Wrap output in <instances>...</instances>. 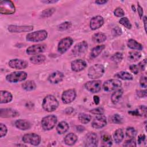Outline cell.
Here are the masks:
<instances>
[{"mask_svg": "<svg viewBox=\"0 0 147 147\" xmlns=\"http://www.w3.org/2000/svg\"><path fill=\"white\" fill-rule=\"evenodd\" d=\"M59 106L57 99L52 95H47L42 100V106L43 109L47 112L55 111Z\"/></svg>", "mask_w": 147, "mask_h": 147, "instance_id": "obj_1", "label": "cell"}, {"mask_svg": "<svg viewBox=\"0 0 147 147\" xmlns=\"http://www.w3.org/2000/svg\"><path fill=\"white\" fill-rule=\"evenodd\" d=\"M105 72V67L101 64H95L91 66L88 71V76L92 79L102 77Z\"/></svg>", "mask_w": 147, "mask_h": 147, "instance_id": "obj_2", "label": "cell"}, {"mask_svg": "<svg viewBox=\"0 0 147 147\" xmlns=\"http://www.w3.org/2000/svg\"><path fill=\"white\" fill-rule=\"evenodd\" d=\"M48 33L45 30H40L31 32L26 35V39L30 42H39L45 40L47 37Z\"/></svg>", "mask_w": 147, "mask_h": 147, "instance_id": "obj_3", "label": "cell"}, {"mask_svg": "<svg viewBox=\"0 0 147 147\" xmlns=\"http://www.w3.org/2000/svg\"><path fill=\"white\" fill-rule=\"evenodd\" d=\"M27 74L25 71H14L6 77V79L10 83H17L25 80L27 78Z\"/></svg>", "mask_w": 147, "mask_h": 147, "instance_id": "obj_4", "label": "cell"}, {"mask_svg": "<svg viewBox=\"0 0 147 147\" xmlns=\"http://www.w3.org/2000/svg\"><path fill=\"white\" fill-rule=\"evenodd\" d=\"M57 121V117L54 115H49L44 117L41 122L42 127L45 130H50L52 129Z\"/></svg>", "mask_w": 147, "mask_h": 147, "instance_id": "obj_5", "label": "cell"}, {"mask_svg": "<svg viewBox=\"0 0 147 147\" xmlns=\"http://www.w3.org/2000/svg\"><path fill=\"white\" fill-rule=\"evenodd\" d=\"M16 8L11 1H0V13L2 14H12L14 13Z\"/></svg>", "mask_w": 147, "mask_h": 147, "instance_id": "obj_6", "label": "cell"}, {"mask_svg": "<svg viewBox=\"0 0 147 147\" xmlns=\"http://www.w3.org/2000/svg\"><path fill=\"white\" fill-rule=\"evenodd\" d=\"M122 82L117 79H109L105 82L103 84V88L106 92L112 91L115 89L121 87Z\"/></svg>", "mask_w": 147, "mask_h": 147, "instance_id": "obj_7", "label": "cell"}, {"mask_svg": "<svg viewBox=\"0 0 147 147\" xmlns=\"http://www.w3.org/2000/svg\"><path fill=\"white\" fill-rule=\"evenodd\" d=\"M22 141L25 144L37 146L41 142V137L36 133H28L22 137Z\"/></svg>", "mask_w": 147, "mask_h": 147, "instance_id": "obj_8", "label": "cell"}, {"mask_svg": "<svg viewBox=\"0 0 147 147\" xmlns=\"http://www.w3.org/2000/svg\"><path fill=\"white\" fill-rule=\"evenodd\" d=\"M86 90L92 93H96L100 91L102 87V82L99 80L88 81L84 84Z\"/></svg>", "mask_w": 147, "mask_h": 147, "instance_id": "obj_9", "label": "cell"}, {"mask_svg": "<svg viewBox=\"0 0 147 147\" xmlns=\"http://www.w3.org/2000/svg\"><path fill=\"white\" fill-rule=\"evenodd\" d=\"M73 40L69 37H67L61 39L58 44L57 50L61 53H65L72 45Z\"/></svg>", "mask_w": 147, "mask_h": 147, "instance_id": "obj_10", "label": "cell"}, {"mask_svg": "<svg viewBox=\"0 0 147 147\" xmlns=\"http://www.w3.org/2000/svg\"><path fill=\"white\" fill-rule=\"evenodd\" d=\"M106 123V117L103 114H99L94 117L91 123V126L94 129H99L105 126Z\"/></svg>", "mask_w": 147, "mask_h": 147, "instance_id": "obj_11", "label": "cell"}, {"mask_svg": "<svg viewBox=\"0 0 147 147\" xmlns=\"http://www.w3.org/2000/svg\"><path fill=\"white\" fill-rule=\"evenodd\" d=\"M76 96V92L74 89H68L64 91L61 95V100L65 104L73 102Z\"/></svg>", "mask_w": 147, "mask_h": 147, "instance_id": "obj_12", "label": "cell"}, {"mask_svg": "<svg viewBox=\"0 0 147 147\" xmlns=\"http://www.w3.org/2000/svg\"><path fill=\"white\" fill-rule=\"evenodd\" d=\"M98 144V138L96 133L94 132L88 133L85 137V146L90 147H96Z\"/></svg>", "mask_w": 147, "mask_h": 147, "instance_id": "obj_13", "label": "cell"}, {"mask_svg": "<svg viewBox=\"0 0 147 147\" xmlns=\"http://www.w3.org/2000/svg\"><path fill=\"white\" fill-rule=\"evenodd\" d=\"M47 45L45 44H34L29 47L26 49V53L28 55H37L45 51Z\"/></svg>", "mask_w": 147, "mask_h": 147, "instance_id": "obj_14", "label": "cell"}, {"mask_svg": "<svg viewBox=\"0 0 147 147\" xmlns=\"http://www.w3.org/2000/svg\"><path fill=\"white\" fill-rule=\"evenodd\" d=\"M8 64L10 67L17 69H22L26 68L28 65V63L26 61L18 59L10 60L9 61Z\"/></svg>", "mask_w": 147, "mask_h": 147, "instance_id": "obj_15", "label": "cell"}, {"mask_svg": "<svg viewBox=\"0 0 147 147\" xmlns=\"http://www.w3.org/2000/svg\"><path fill=\"white\" fill-rule=\"evenodd\" d=\"M88 49V44L86 41H81L76 44L73 48L72 52L76 56H80L84 53Z\"/></svg>", "mask_w": 147, "mask_h": 147, "instance_id": "obj_16", "label": "cell"}, {"mask_svg": "<svg viewBox=\"0 0 147 147\" xmlns=\"http://www.w3.org/2000/svg\"><path fill=\"white\" fill-rule=\"evenodd\" d=\"M8 30L11 33H22V32H30L33 29V26H18L10 25L7 28Z\"/></svg>", "mask_w": 147, "mask_h": 147, "instance_id": "obj_17", "label": "cell"}, {"mask_svg": "<svg viewBox=\"0 0 147 147\" xmlns=\"http://www.w3.org/2000/svg\"><path fill=\"white\" fill-rule=\"evenodd\" d=\"M71 67L73 71L80 72L87 67V63L82 59H76L71 62Z\"/></svg>", "mask_w": 147, "mask_h": 147, "instance_id": "obj_18", "label": "cell"}, {"mask_svg": "<svg viewBox=\"0 0 147 147\" xmlns=\"http://www.w3.org/2000/svg\"><path fill=\"white\" fill-rule=\"evenodd\" d=\"M104 24L103 18L100 16L93 17L90 22V26L92 30H96L100 28Z\"/></svg>", "mask_w": 147, "mask_h": 147, "instance_id": "obj_19", "label": "cell"}, {"mask_svg": "<svg viewBox=\"0 0 147 147\" xmlns=\"http://www.w3.org/2000/svg\"><path fill=\"white\" fill-rule=\"evenodd\" d=\"M0 116L2 118H13L19 116V113L12 109H1Z\"/></svg>", "mask_w": 147, "mask_h": 147, "instance_id": "obj_20", "label": "cell"}, {"mask_svg": "<svg viewBox=\"0 0 147 147\" xmlns=\"http://www.w3.org/2000/svg\"><path fill=\"white\" fill-rule=\"evenodd\" d=\"M64 78V74L63 72L57 71L52 72L48 76V81L52 84H57L62 81Z\"/></svg>", "mask_w": 147, "mask_h": 147, "instance_id": "obj_21", "label": "cell"}, {"mask_svg": "<svg viewBox=\"0 0 147 147\" xmlns=\"http://www.w3.org/2000/svg\"><path fill=\"white\" fill-rule=\"evenodd\" d=\"M13 99L12 94L6 90H1L0 91V103H7L10 102Z\"/></svg>", "mask_w": 147, "mask_h": 147, "instance_id": "obj_22", "label": "cell"}, {"mask_svg": "<svg viewBox=\"0 0 147 147\" xmlns=\"http://www.w3.org/2000/svg\"><path fill=\"white\" fill-rule=\"evenodd\" d=\"M15 126L18 129L22 130H25L29 129L31 127L30 123L26 119H18L15 122Z\"/></svg>", "mask_w": 147, "mask_h": 147, "instance_id": "obj_23", "label": "cell"}, {"mask_svg": "<svg viewBox=\"0 0 147 147\" xmlns=\"http://www.w3.org/2000/svg\"><path fill=\"white\" fill-rule=\"evenodd\" d=\"M77 140H78L77 136L73 133H69L67 134L64 139V141L65 144L69 146L73 145L74 144H75Z\"/></svg>", "mask_w": 147, "mask_h": 147, "instance_id": "obj_24", "label": "cell"}, {"mask_svg": "<svg viewBox=\"0 0 147 147\" xmlns=\"http://www.w3.org/2000/svg\"><path fill=\"white\" fill-rule=\"evenodd\" d=\"M128 113L132 115H137V116H144L145 117H146V107L145 106L142 105L139 106L137 109L129 111Z\"/></svg>", "mask_w": 147, "mask_h": 147, "instance_id": "obj_25", "label": "cell"}, {"mask_svg": "<svg viewBox=\"0 0 147 147\" xmlns=\"http://www.w3.org/2000/svg\"><path fill=\"white\" fill-rule=\"evenodd\" d=\"M123 90L122 88H118L115 91L113 92V93L111 95V102L114 103L115 104L117 102H118L119 100L121 99L122 97V95H123Z\"/></svg>", "mask_w": 147, "mask_h": 147, "instance_id": "obj_26", "label": "cell"}, {"mask_svg": "<svg viewBox=\"0 0 147 147\" xmlns=\"http://www.w3.org/2000/svg\"><path fill=\"white\" fill-rule=\"evenodd\" d=\"M106 36L101 32H98L94 34L92 36V40L95 43H101L106 40Z\"/></svg>", "mask_w": 147, "mask_h": 147, "instance_id": "obj_27", "label": "cell"}, {"mask_svg": "<svg viewBox=\"0 0 147 147\" xmlns=\"http://www.w3.org/2000/svg\"><path fill=\"white\" fill-rule=\"evenodd\" d=\"M68 129H69V125L68 123L65 121H61L59 122L56 127L57 132L60 134L65 133L68 131Z\"/></svg>", "mask_w": 147, "mask_h": 147, "instance_id": "obj_28", "label": "cell"}, {"mask_svg": "<svg viewBox=\"0 0 147 147\" xmlns=\"http://www.w3.org/2000/svg\"><path fill=\"white\" fill-rule=\"evenodd\" d=\"M127 45L130 49L138 51H141L143 48L142 45L134 39H129L127 42Z\"/></svg>", "mask_w": 147, "mask_h": 147, "instance_id": "obj_29", "label": "cell"}, {"mask_svg": "<svg viewBox=\"0 0 147 147\" xmlns=\"http://www.w3.org/2000/svg\"><path fill=\"white\" fill-rule=\"evenodd\" d=\"M105 48V45H99L93 48L91 51L90 56L92 58H95L98 56L102 51Z\"/></svg>", "mask_w": 147, "mask_h": 147, "instance_id": "obj_30", "label": "cell"}, {"mask_svg": "<svg viewBox=\"0 0 147 147\" xmlns=\"http://www.w3.org/2000/svg\"><path fill=\"white\" fill-rule=\"evenodd\" d=\"M46 57L43 55H37L32 56L30 57V61L34 64H40L44 62Z\"/></svg>", "mask_w": 147, "mask_h": 147, "instance_id": "obj_31", "label": "cell"}, {"mask_svg": "<svg viewBox=\"0 0 147 147\" xmlns=\"http://www.w3.org/2000/svg\"><path fill=\"white\" fill-rule=\"evenodd\" d=\"M102 145L103 146H110L112 145V139L111 136L108 133H103L101 136Z\"/></svg>", "mask_w": 147, "mask_h": 147, "instance_id": "obj_32", "label": "cell"}, {"mask_svg": "<svg viewBox=\"0 0 147 147\" xmlns=\"http://www.w3.org/2000/svg\"><path fill=\"white\" fill-rule=\"evenodd\" d=\"M124 134L122 129H117L113 134V138L115 142L117 144H119L121 142L123 139Z\"/></svg>", "mask_w": 147, "mask_h": 147, "instance_id": "obj_33", "label": "cell"}, {"mask_svg": "<svg viewBox=\"0 0 147 147\" xmlns=\"http://www.w3.org/2000/svg\"><path fill=\"white\" fill-rule=\"evenodd\" d=\"M115 76L118 78L121 79L122 80H133V75L126 71H120L117 73Z\"/></svg>", "mask_w": 147, "mask_h": 147, "instance_id": "obj_34", "label": "cell"}, {"mask_svg": "<svg viewBox=\"0 0 147 147\" xmlns=\"http://www.w3.org/2000/svg\"><path fill=\"white\" fill-rule=\"evenodd\" d=\"M22 87L26 91H32L36 88V85L33 80H28L22 84Z\"/></svg>", "mask_w": 147, "mask_h": 147, "instance_id": "obj_35", "label": "cell"}, {"mask_svg": "<svg viewBox=\"0 0 147 147\" xmlns=\"http://www.w3.org/2000/svg\"><path fill=\"white\" fill-rule=\"evenodd\" d=\"M141 57V53L138 51H131L129 52L128 59L131 62L137 61Z\"/></svg>", "mask_w": 147, "mask_h": 147, "instance_id": "obj_36", "label": "cell"}, {"mask_svg": "<svg viewBox=\"0 0 147 147\" xmlns=\"http://www.w3.org/2000/svg\"><path fill=\"white\" fill-rule=\"evenodd\" d=\"M78 119L82 123L86 124L91 119V116L89 114L81 113L78 115Z\"/></svg>", "mask_w": 147, "mask_h": 147, "instance_id": "obj_37", "label": "cell"}, {"mask_svg": "<svg viewBox=\"0 0 147 147\" xmlns=\"http://www.w3.org/2000/svg\"><path fill=\"white\" fill-rule=\"evenodd\" d=\"M137 130L133 127H129L126 130V135L130 138H134L137 135Z\"/></svg>", "mask_w": 147, "mask_h": 147, "instance_id": "obj_38", "label": "cell"}, {"mask_svg": "<svg viewBox=\"0 0 147 147\" xmlns=\"http://www.w3.org/2000/svg\"><path fill=\"white\" fill-rule=\"evenodd\" d=\"M56 9L54 7H50V8H48L47 9L44 10L42 13H41V17L42 18H47V17H49L50 16H51L54 12L55 11Z\"/></svg>", "mask_w": 147, "mask_h": 147, "instance_id": "obj_39", "label": "cell"}, {"mask_svg": "<svg viewBox=\"0 0 147 147\" xmlns=\"http://www.w3.org/2000/svg\"><path fill=\"white\" fill-rule=\"evenodd\" d=\"M119 22L124 27H125L127 29H131V24L130 22V21L129 20V19L127 18V17H122L121 18L119 21Z\"/></svg>", "mask_w": 147, "mask_h": 147, "instance_id": "obj_40", "label": "cell"}, {"mask_svg": "<svg viewBox=\"0 0 147 147\" xmlns=\"http://www.w3.org/2000/svg\"><path fill=\"white\" fill-rule=\"evenodd\" d=\"M110 59L116 63H120L123 59V54L121 52H116L113 55H112Z\"/></svg>", "mask_w": 147, "mask_h": 147, "instance_id": "obj_41", "label": "cell"}, {"mask_svg": "<svg viewBox=\"0 0 147 147\" xmlns=\"http://www.w3.org/2000/svg\"><path fill=\"white\" fill-rule=\"evenodd\" d=\"M71 25H72V24L71 22L65 21L59 25L57 26V29L60 31H64L70 28L71 27Z\"/></svg>", "mask_w": 147, "mask_h": 147, "instance_id": "obj_42", "label": "cell"}, {"mask_svg": "<svg viewBox=\"0 0 147 147\" xmlns=\"http://www.w3.org/2000/svg\"><path fill=\"white\" fill-rule=\"evenodd\" d=\"M91 113L92 114H96V115H99V114H103L105 112V110L103 107H98L96 108H94L90 111Z\"/></svg>", "mask_w": 147, "mask_h": 147, "instance_id": "obj_43", "label": "cell"}, {"mask_svg": "<svg viewBox=\"0 0 147 147\" xmlns=\"http://www.w3.org/2000/svg\"><path fill=\"white\" fill-rule=\"evenodd\" d=\"M7 131V129L6 125L2 123H0V137L2 138L3 137L5 136L6 135Z\"/></svg>", "mask_w": 147, "mask_h": 147, "instance_id": "obj_44", "label": "cell"}, {"mask_svg": "<svg viewBox=\"0 0 147 147\" xmlns=\"http://www.w3.org/2000/svg\"><path fill=\"white\" fill-rule=\"evenodd\" d=\"M112 121L113 123L119 124L122 122V118L118 114H115L112 117Z\"/></svg>", "mask_w": 147, "mask_h": 147, "instance_id": "obj_45", "label": "cell"}, {"mask_svg": "<svg viewBox=\"0 0 147 147\" xmlns=\"http://www.w3.org/2000/svg\"><path fill=\"white\" fill-rule=\"evenodd\" d=\"M123 146L127 147H134L137 146V144L136 141L133 140V138H130V140L126 141L125 143L123 144Z\"/></svg>", "mask_w": 147, "mask_h": 147, "instance_id": "obj_46", "label": "cell"}, {"mask_svg": "<svg viewBox=\"0 0 147 147\" xmlns=\"http://www.w3.org/2000/svg\"><path fill=\"white\" fill-rule=\"evenodd\" d=\"M114 14L116 17H119L123 16L125 15V12L121 7H117L115 9L114 11Z\"/></svg>", "mask_w": 147, "mask_h": 147, "instance_id": "obj_47", "label": "cell"}, {"mask_svg": "<svg viewBox=\"0 0 147 147\" xmlns=\"http://www.w3.org/2000/svg\"><path fill=\"white\" fill-rule=\"evenodd\" d=\"M122 33V29L119 27H118V26L114 28L112 30V34L113 36H115V37L121 35Z\"/></svg>", "mask_w": 147, "mask_h": 147, "instance_id": "obj_48", "label": "cell"}, {"mask_svg": "<svg viewBox=\"0 0 147 147\" xmlns=\"http://www.w3.org/2000/svg\"><path fill=\"white\" fill-rule=\"evenodd\" d=\"M140 84L141 87L146 88L147 86V80L146 77L145 76H142L140 79Z\"/></svg>", "mask_w": 147, "mask_h": 147, "instance_id": "obj_49", "label": "cell"}, {"mask_svg": "<svg viewBox=\"0 0 147 147\" xmlns=\"http://www.w3.org/2000/svg\"><path fill=\"white\" fill-rule=\"evenodd\" d=\"M137 95L140 98H145L146 96V90H138L136 92Z\"/></svg>", "mask_w": 147, "mask_h": 147, "instance_id": "obj_50", "label": "cell"}, {"mask_svg": "<svg viewBox=\"0 0 147 147\" xmlns=\"http://www.w3.org/2000/svg\"><path fill=\"white\" fill-rule=\"evenodd\" d=\"M129 69L131 71V72L132 73H133L134 74H135V75L137 74L138 72V67L136 64L130 65V67H129Z\"/></svg>", "mask_w": 147, "mask_h": 147, "instance_id": "obj_51", "label": "cell"}, {"mask_svg": "<svg viewBox=\"0 0 147 147\" xmlns=\"http://www.w3.org/2000/svg\"><path fill=\"white\" fill-rule=\"evenodd\" d=\"M138 66L142 71H144L146 69V59H145L142 60L141 61H140L138 63Z\"/></svg>", "mask_w": 147, "mask_h": 147, "instance_id": "obj_52", "label": "cell"}, {"mask_svg": "<svg viewBox=\"0 0 147 147\" xmlns=\"http://www.w3.org/2000/svg\"><path fill=\"white\" fill-rule=\"evenodd\" d=\"M137 11H138V15H139L140 18H141L142 17V16H143V14H144V11H143L142 7L140 6V5L138 3Z\"/></svg>", "mask_w": 147, "mask_h": 147, "instance_id": "obj_53", "label": "cell"}, {"mask_svg": "<svg viewBox=\"0 0 147 147\" xmlns=\"http://www.w3.org/2000/svg\"><path fill=\"white\" fill-rule=\"evenodd\" d=\"M145 134H141L138 136V144H141V142H143L145 141Z\"/></svg>", "mask_w": 147, "mask_h": 147, "instance_id": "obj_54", "label": "cell"}, {"mask_svg": "<svg viewBox=\"0 0 147 147\" xmlns=\"http://www.w3.org/2000/svg\"><path fill=\"white\" fill-rule=\"evenodd\" d=\"M93 100H94V103H95L96 105H98V104H99V101H100V99H99V98L98 96H97V95H94V97H93Z\"/></svg>", "mask_w": 147, "mask_h": 147, "instance_id": "obj_55", "label": "cell"}, {"mask_svg": "<svg viewBox=\"0 0 147 147\" xmlns=\"http://www.w3.org/2000/svg\"><path fill=\"white\" fill-rule=\"evenodd\" d=\"M74 111V109L72 107H68L65 110V113L67 114H71Z\"/></svg>", "mask_w": 147, "mask_h": 147, "instance_id": "obj_56", "label": "cell"}, {"mask_svg": "<svg viewBox=\"0 0 147 147\" xmlns=\"http://www.w3.org/2000/svg\"><path fill=\"white\" fill-rule=\"evenodd\" d=\"M58 2V1H55V0H51V1H50V0H49V1H41V2H42V3H56V2Z\"/></svg>", "mask_w": 147, "mask_h": 147, "instance_id": "obj_57", "label": "cell"}, {"mask_svg": "<svg viewBox=\"0 0 147 147\" xmlns=\"http://www.w3.org/2000/svg\"><path fill=\"white\" fill-rule=\"evenodd\" d=\"M95 2L98 5H103L105 4L107 2V1H105V0H99V1H95Z\"/></svg>", "mask_w": 147, "mask_h": 147, "instance_id": "obj_58", "label": "cell"}, {"mask_svg": "<svg viewBox=\"0 0 147 147\" xmlns=\"http://www.w3.org/2000/svg\"><path fill=\"white\" fill-rule=\"evenodd\" d=\"M143 21H144V24L145 30V32H146V22H147V20H146V16H144L143 17Z\"/></svg>", "mask_w": 147, "mask_h": 147, "instance_id": "obj_59", "label": "cell"}, {"mask_svg": "<svg viewBox=\"0 0 147 147\" xmlns=\"http://www.w3.org/2000/svg\"><path fill=\"white\" fill-rule=\"evenodd\" d=\"M77 130L79 131H83L84 130V127L82 126H77Z\"/></svg>", "mask_w": 147, "mask_h": 147, "instance_id": "obj_60", "label": "cell"}]
</instances>
